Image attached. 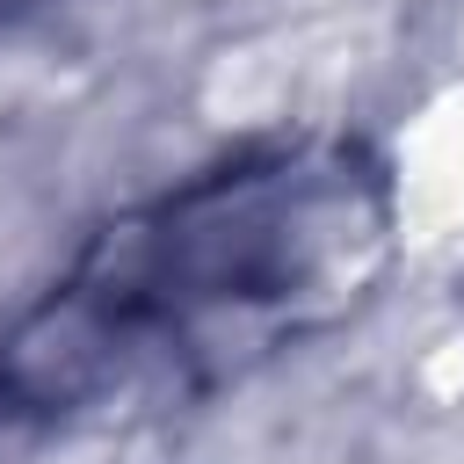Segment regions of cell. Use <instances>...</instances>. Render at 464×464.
Masks as SVG:
<instances>
[{"label": "cell", "mask_w": 464, "mask_h": 464, "mask_svg": "<svg viewBox=\"0 0 464 464\" xmlns=\"http://www.w3.org/2000/svg\"><path fill=\"white\" fill-rule=\"evenodd\" d=\"M384 239V181L362 152H276L203 174L196 188L109 225L80 276L14 341V362L58 355L72 399L87 362L138 370L152 355L225 362L283 319H319L355 297Z\"/></svg>", "instance_id": "obj_1"}]
</instances>
